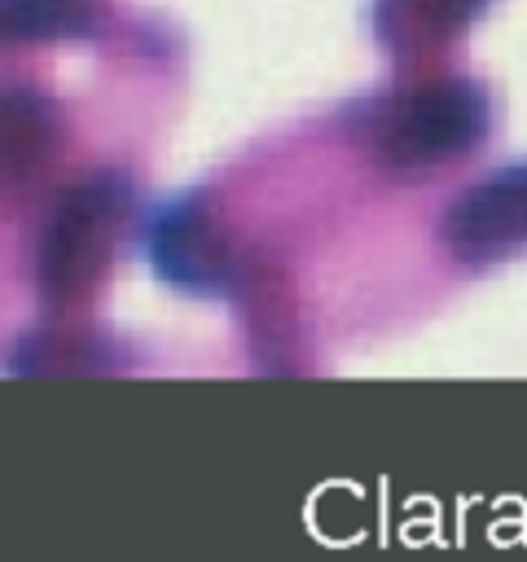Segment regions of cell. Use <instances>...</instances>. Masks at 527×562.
Here are the masks:
<instances>
[{"label": "cell", "instance_id": "1", "mask_svg": "<svg viewBox=\"0 0 527 562\" xmlns=\"http://www.w3.org/2000/svg\"><path fill=\"white\" fill-rule=\"evenodd\" d=\"M487 132V97L474 79H430L386 97L369 114L373 154L391 171H426L461 158Z\"/></svg>", "mask_w": 527, "mask_h": 562}, {"label": "cell", "instance_id": "2", "mask_svg": "<svg viewBox=\"0 0 527 562\" xmlns=\"http://www.w3.org/2000/svg\"><path fill=\"white\" fill-rule=\"evenodd\" d=\"M127 211V184L119 176H92L70 184L40 237V285L53 299L88 290L110 255L114 228Z\"/></svg>", "mask_w": 527, "mask_h": 562}, {"label": "cell", "instance_id": "3", "mask_svg": "<svg viewBox=\"0 0 527 562\" xmlns=\"http://www.w3.org/2000/svg\"><path fill=\"white\" fill-rule=\"evenodd\" d=\"M444 241L461 259H496L527 246V158L461 189L444 211Z\"/></svg>", "mask_w": 527, "mask_h": 562}, {"label": "cell", "instance_id": "4", "mask_svg": "<svg viewBox=\"0 0 527 562\" xmlns=\"http://www.w3.org/2000/svg\"><path fill=\"white\" fill-rule=\"evenodd\" d=\"M149 255H154L158 272L180 285H202V281L220 277L215 241L193 202H171L167 211H158L154 233H149Z\"/></svg>", "mask_w": 527, "mask_h": 562}, {"label": "cell", "instance_id": "5", "mask_svg": "<svg viewBox=\"0 0 527 562\" xmlns=\"http://www.w3.org/2000/svg\"><path fill=\"white\" fill-rule=\"evenodd\" d=\"M487 0H373L369 26L386 48H422L457 35Z\"/></svg>", "mask_w": 527, "mask_h": 562}, {"label": "cell", "instance_id": "6", "mask_svg": "<svg viewBox=\"0 0 527 562\" xmlns=\"http://www.w3.org/2000/svg\"><path fill=\"white\" fill-rule=\"evenodd\" d=\"M53 140V114L22 88H0V180L26 176Z\"/></svg>", "mask_w": 527, "mask_h": 562}, {"label": "cell", "instance_id": "7", "mask_svg": "<svg viewBox=\"0 0 527 562\" xmlns=\"http://www.w3.org/2000/svg\"><path fill=\"white\" fill-rule=\"evenodd\" d=\"M88 0H0V40H44L88 31Z\"/></svg>", "mask_w": 527, "mask_h": 562}]
</instances>
